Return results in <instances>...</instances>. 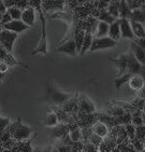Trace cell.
<instances>
[{"label":"cell","mask_w":145,"mask_h":152,"mask_svg":"<svg viewBox=\"0 0 145 152\" xmlns=\"http://www.w3.org/2000/svg\"><path fill=\"white\" fill-rule=\"evenodd\" d=\"M41 1L42 0H29V4L39 12L41 20V38L39 40L38 47L36 48L33 52L31 53L32 55L35 54H47V38H46V20L43 15V11L41 9Z\"/></svg>","instance_id":"obj_1"},{"label":"cell","mask_w":145,"mask_h":152,"mask_svg":"<svg viewBox=\"0 0 145 152\" xmlns=\"http://www.w3.org/2000/svg\"><path fill=\"white\" fill-rule=\"evenodd\" d=\"M71 97H72V94L60 91L54 83H52V79H49V84H47L46 95L44 97L45 102L55 106V107H61Z\"/></svg>","instance_id":"obj_2"},{"label":"cell","mask_w":145,"mask_h":152,"mask_svg":"<svg viewBox=\"0 0 145 152\" xmlns=\"http://www.w3.org/2000/svg\"><path fill=\"white\" fill-rule=\"evenodd\" d=\"M78 112L81 114H93L96 113V106L93 100L87 96L86 94L81 93L80 96L78 95Z\"/></svg>","instance_id":"obj_3"},{"label":"cell","mask_w":145,"mask_h":152,"mask_svg":"<svg viewBox=\"0 0 145 152\" xmlns=\"http://www.w3.org/2000/svg\"><path fill=\"white\" fill-rule=\"evenodd\" d=\"M11 134L12 137L16 140H25V139H28L31 136L32 129L29 126L23 124L20 119H18V121L14 125V129L11 131Z\"/></svg>","instance_id":"obj_4"},{"label":"cell","mask_w":145,"mask_h":152,"mask_svg":"<svg viewBox=\"0 0 145 152\" xmlns=\"http://www.w3.org/2000/svg\"><path fill=\"white\" fill-rule=\"evenodd\" d=\"M116 44H117V41L111 39L109 36L102 37V38H96L94 36L93 42H91L89 51L90 52H96V51L103 50V49H111V48L115 47Z\"/></svg>","instance_id":"obj_5"},{"label":"cell","mask_w":145,"mask_h":152,"mask_svg":"<svg viewBox=\"0 0 145 152\" xmlns=\"http://www.w3.org/2000/svg\"><path fill=\"white\" fill-rule=\"evenodd\" d=\"M17 34L2 28V30L0 31V45H2L8 52L12 53L13 45H14V42L17 39Z\"/></svg>","instance_id":"obj_6"},{"label":"cell","mask_w":145,"mask_h":152,"mask_svg":"<svg viewBox=\"0 0 145 152\" xmlns=\"http://www.w3.org/2000/svg\"><path fill=\"white\" fill-rule=\"evenodd\" d=\"M107 59L111 61V63H113L114 65H116V67L118 69V72L116 75V78H118V77L123 76V75H125L127 72V55H126V53H123L119 55L118 58H112V57H107Z\"/></svg>","instance_id":"obj_7"},{"label":"cell","mask_w":145,"mask_h":152,"mask_svg":"<svg viewBox=\"0 0 145 152\" xmlns=\"http://www.w3.org/2000/svg\"><path fill=\"white\" fill-rule=\"evenodd\" d=\"M2 28L3 29H7V30H10L12 32H15V34H20V32L25 31L29 28L28 25L24 23L23 20H12L11 22L9 23L4 24L2 25Z\"/></svg>","instance_id":"obj_8"},{"label":"cell","mask_w":145,"mask_h":152,"mask_svg":"<svg viewBox=\"0 0 145 152\" xmlns=\"http://www.w3.org/2000/svg\"><path fill=\"white\" fill-rule=\"evenodd\" d=\"M56 52L65 53V54H67V55H70V56H76L78 55V51H76L74 39L69 38L66 42H64V43L60 44L59 47H57Z\"/></svg>","instance_id":"obj_9"},{"label":"cell","mask_w":145,"mask_h":152,"mask_svg":"<svg viewBox=\"0 0 145 152\" xmlns=\"http://www.w3.org/2000/svg\"><path fill=\"white\" fill-rule=\"evenodd\" d=\"M119 26H120V38L134 40V35L132 32V29H131L129 18H119Z\"/></svg>","instance_id":"obj_10"},{"label":"cell","mask_w":145,"mask_h":152,"mask_svg":"<svg viewBox=\"0 0 145 152\" xmlns=\"http://www.w3.org/2000/svg\"><path fill=\"white\" fill-rule=\"evenodd\" d=\"M20 20H23L24 23L28 25L29 27H31L35 25L36 22V12L35 9L32 7H28L25 10L22 11V18H20Z\"/></svg>","instance_id":"obj_11"},{"label":"cell","mask_w":145,"mask_h":152,"mask_svg":"<svg viewBox=\"0 0 145 152\" xmlns=\"http://www.w3.org/2000/svg\"><path fill=\"white\" fill-rule=\"evenodd\" d=\"M61 108L64 109L65 111L68 114H74L78 112V95L74 98L71 97L70 99H68L65 102L64 105L61 106Z\"/></svg>","instance_id":"obj_12"},{"label":"cell","mask_w":145,"mask_h":152,"mask_svg":"<svg viewBox=\"0 0 145 152\" xmlns=\"http://www.w3.org/2000/svg\"><path fill=\"white\" fill-rule=\"evenodd\" d=\"M130 49H131V52H132V54H133V56L136 57V61L145 67V51L143 50L142 48H140L138 44L134 43L133 41L130 43Z\"/></svg>","instance_id":"obj_13"},{"label":"cell","mask_w":145,"mask_h":152,"mask_svg":"<svg viewBox=\"0 0 145 152\" xmlns=\"http://www.w3.org/2000/svg\"><path fill=\"white\" fill-rule=\"evenodd\" d=\"M91 131L94 134L98 135L100 137L104 138L109 134V127L105 125L104 123H102L101 121H96L91 126Z\"/></svg>","instance_id":"obj_14"},{"label":"cell","mask_w":145,"mask_h":152,"mask_svg":"<svg viewBox=\"0 0 145 152\" xmlns=\"http://www.w3.org/2000/svg\"><path fill=\"white\" fill-rule=\"evenodd\" d=\"M107 36L111 39L115 41H118L120 39V26H119V18H116L113 23L109 26V34Z\"/></svg>","instance_id":"obj_15"},{"label":"cell","mask_w":145,"mask_h":152,"mask_svg":"<svg viewBox=\"0 0 145 152\" xmlns=\"http://www.w3.org/2000/svg\"><path fill=\"white\" fill-rule=\"evenodd\" d=\"M64 0H42L41 1V9L47 11L51 9H62Z\"/></svg>","instance_id":"obj_16"},{"label":"cell","mask_w":145,"mask_h":152,"mask_svg":"<svg viewBox=\"0 0 145 152\" xmlns=\"http://www.w3.org/2000/svg\"><path fill=\"white\" fill-rule=\"evenodd\" d=\"M128 85L133 91H141L145 85V80L143 79V77L136 75V76L131 77L130 80L128 81Z\"/></svg>","instance_id":"obj_17"},{"label":"cell","mask_w":145,"mask_h":152,"mask_svg":"<svg viewBox=\"0 0 145 152\" xmlns=\"http://www.w3.org/2000/svg\"><path fill=\"white\" fill-rule=\"evenodd\" d=\"M130 20V26L134 35V38H145V29L144 27H143L142 23L133 20Z\"/></svg>","instance_id":"obj_18"},{"label":"cell","mask_w":145,"mask_h":152,"mask_svg":"<svg viewBox=\"0 0 145 152\" xmlns=\"http://www.w3.org/2000/svg\"><path fill=\"white\" fill-rule=\"evenodd\" d=\"M109 24L105 23V22H102V20H98V24H97V31L95 32V37L96 38H102V37H107V34H109Z\"/></svg>","instance_id":"obj_19"},{"label":"cell","mask_w":145,"mask_h":152,"mask_svg":"<svg viewBox=\"0 0 145 152\" xmlns=\"http://www.w3.org/2000/svg\"><path fill=\"white\" fill-rule=\"evenodd\" d=\"M59 123L57 119V115L54 111H49L45 114V117H44V120H43V125L44 126H47V127H54L56 126Z\"/></svg>","instance_id":"obj_20"},{"label":"cell","mask_w":145,"mask_h":152,"mask_svg":"<svg viewBox=\"0 0 145 152\" xmlns=\"http://www.w3.org/2000/svg\"><path fill=\"white\" fill-rule=\"evenodd\" d=\"M55 129H53V137L55 138H62L66 134L69 133V127H68L67 124H64V123H61L59 125H56L54 126Z\"/></svg>","instance_id":"obj_21"},{"label":"cell","mask_w":145,"mask_h":152,"mask_svg":"<svg viewBox=\"0 0 145 152\" xmlns=\"http://www.w3.org/2000/svg\"><path fill=\"white\" fill-rule=\"evenodd\" d=\"M52 110L56 113L58 121H60V122L64 123V124H67V123L70 122V115L65 111L61 107H55V106H53Z\"/></svg>","instance_id":"obj_22"},{"label":"cell","mask_w":145,"mask_h":152,"mask_svg":"<svg viewBox=\"0 0 145 152\" xmlns=\"http://www.w3.org/2000/svg\"><path fill=\"white\" fill-rule=\"evenodd\" d=\"M93 38L94 35L91 32L85 31V36H84V40H83V44H82V49L80 54L81 55H84L87 51H89L90 45H91V42H93Z\"/></svg>","instance_id":"obj_23"},{"label":"cell","mask_w":145,"mask_h":152,"mask_svg":"<svg viewBox=\"0 0 145 152\" xmlns=\"http://www.w3.org/2000/svg\"><path fill=\"white\" fill-rule=\"evenodd\" d=\"M84 36H85V30H83L82 28L75 30V35H74V42H75V47L76 51L80 54L82 49V44H83V40H84Z\"/></svg>","instance_id":"obj_24"},{"label":"cell","mask_w":145,"mask_h":152,"mask_svg":"<svg viewBox=\"0 0 145 152\" xmlns=\"http://www.w3.org/2000/svg\"><path fill=\"white\" fill-rule=\"evenodd\" d=\"M131 77H132L131 73L126 72L125 75H123V76L118 77V78H115V79H114V84H115L116 90H119L125 83H128V81L130 80Z\"/></svg>","instance_id":"obj_25"},{"label":"cell","mask_w":145,"mask_h":152,"mask_svg":"<svg viewBox=\"0 0 145 152\" xmlns=\"http://www.w3.org/2000/svg\"><path fill=\"white\" fill-rule=\"evenodd\" d=\"M98 18L99 20L105 22V23H107L109 25H110V24H112L114 20H116V18H114L113 15L111 14L107 10H100V13H99L98 18Z\"/></svg>","instance_id":"obj_26"},{"label":"cell","mask_w":145,"mask_h":152,"mask_svg":"<svg viewBox=\"0 0 145 152\" xmlns=\"http://www.w3.org/2000/svg\"><path fill=\"white\" fill-rule=\"evenodd\" d=\"M107 114L109 115H111V117H114V118H117L119 117V115H122V114H124L126 112V110L124 108H123L122 106H119V105H114L112 106L111 108H109L107 110Z\"/></svg>","instance_id":"obj_27"},{"label":"cell","mask_w":145,"mask_h":152,"mask_svg":"<svg viewBox=\"0 0 145 152\" xmlns=\"http://www.w3.org/2000/svg\"><path fill=\"white\" fill-rule=\"evenodd\" d=\"M99 121H101L102 123H104L107 127H115L117 126V122H116L115 118L111 117V115H103V114H99Z\"/></svg>","instance_id":"obj_28"},{"label":"cell","mask_w":145,"mask_h":152,"mask_svg":"<svg viewBox=\"0 0 145 152\" xmlns=\"http://www.w3.org/2000/svg\"><path fill=\"white\" fill-rule=\"evenodd\" d=\"M130 20H136V22H140V23H143V22L145 20V10L136 9V10H133V11H131Z\"/></svg>","instance_id":"obj_29"},{"label":"cell","mask_w":145,"mask_h":152,"mask_svg":"<svg viewBox=\"0 0 145 152\" xmlns=\"http://www.w3.org/2000/svg\"><path fill=\"white\" fill-rule=\"evenodd\" d=\"M115 120L118 125H126V124H129V123H131V113L129 111H126L124 114L115 118Z\"/></svg>","instance_id":"obj_30"},{"label":"cell","mask_w":145,"mask_h":152,"mask_svg":"<svg viewBox=\"0 0 145 152\" xmlns=\"http://www.w3.org/2000/svg\"><path fill=\"white\" fill-rule=\"evenodd\" d=\"M131 124H133L134 126L142 125V111L141 110H136L133 114L131 113Z\"/></svg>","instance_id":"obj_31"},{"label":"cell","mask_w":145,"mask_h":152,"mask_svg":"<svg viewBox=\"0 0 145 152\" xmlns=\"http://www.w3.org/2000/svg\"><path fill=\"white\" fill-rule=\"evenodd\" d=\"M7 12L10 14L12 20H20L22 18V10L18 9L17 7H11L9 9H7Z\"/></svg>","instance_id":"obj_32"},{"label":"cell","mask_w":145,"mask_h":152,"mask_svg":"<svg viewBox=\"0 0 145 152\" xmlns=\"http://www.w3.org/2000/svg\"><path fill=\"white\" fill-rule=\"evenodd\" d=\"M107 8H109L107 11L110 12L114 18H118L119 16V2H112V1H111V2L109 3V6H107Z\"/></svg>","instance_id":"obj_33"},{"label":"cell","mask_w":145,"mask_h":152,"mask_svg":"<svg viewBox=\"0 0 145 152\" xmlns=\"http://www.w3.org/2000/svg\"><path fill=\"white\" fill-rule=\"evenodd\" d=\"M124 127H125L127 137L129 138L130 140L134 139V138H136V126H134L133 124L129 123V124H126V125H124Z\"/></svg>","instance_id":"obj_34"},{"label":"cell","mask_w":145,"mask_h":152,"mask_svg":"<svg viewBox=\"0 0 145 152\" xmlns=\"http://www.w3.org/2000/svg\"><path fill=\"white\" fill-rule=\"evenodd\" d=\"M88 142L93 143V145H95V146L99 147L102 142H103V138L100 137V136H98V135H96V134H94V133H91V135L88 137Z\"/></svg>","instance_id":"obj_35"},{"label":"cell","mask_w":145,"mask_h":152,"mask_svg":"<svg viewBox=\"0 0 145 152\" xmlns=\"http://www.w3.org/2000/svg\"><path fill=\"white\" fill-rule=\"evenodd\" d=\"M145 137V126L143 125H138L136 126V138L139 140H143Z\"/></svg>","instance_id":"obj_36"},{"label":"cell","mask_w":145,"mask_h":152,"mask_svg":"<svg viewBox=\"0 0 145 152\" xmlns=\"http://www.w3.org/2000/svg\"><path fill=\"white\" fill-rule=\"evenodd\" d=\"M132 145H133V148L136 151H141V152H144L145 151V145L142 140H139V139H132Z\"/></svg>","instance_id":"obj_37"},{"label":"cell","mask_w":145,"mask_h":152,"mask_svg":"<svg viewBox=\"0 0 145 152\" xmlns=\"http://www.w3.org/2000/svg\"><path fill=\"white\" fill-rule=\"evenodd\" d=\"M11 124V121H10L9 118L6 117H1L0 115V133H2L6 131V129Z\"/></svg>","instance_id":"obj_38"},{"label":"cell","mask_w":145,"mask_h":152,"mask_svg":"<svg viewBox=\"0 0 145 152\" xmlns=\"http://www.w3.org/2000/svg\"><path fill=\"white\" fill-rule=\"evenodd\" d=\"M83 150H84L85 152H98V147L87 141V142L85 143L84 149H83Z\"/></svg>","instance_id":"obj_39"},{"label":"cell","mask_w":145,"mask_h":152,"mask_svg":"<svg viewBox=\"0 0 145 152\" xmlns=\"http://www.w3.org/2000/svg\"><path fill=\"white\" fill-rule=\"evenodd\" d=\"M110 2H111V0H98V7H97V9L105 10V8H107V6H109Z\"/></svg>","instance_id":"obj_40"},{"label":"cell","mask_w":145,"mask_h":152,"mask_svg":"<svg viewBox=\"0 0 145 152\" xmlns=\"http://www.w3.org/2000/svg\"><path fill=\"white\" fill-rule=\"evenodd\" d=\"M11 20H12V18H11V16H10V14L8 12H6V13H3V14L1 15V22H0V24H1V25H4V24L9 23Z\"/></svg>","instance_id":"obj_41"},{"label":"cell","mask_w":145,"mask_h":152,"mask_svg":"<svg viewBox=\"0 0 145 152\" xmlns=\"http://www.w3.org/2000/svg\"><path fill=\"white\" fill-rule=\"evenodd\" d=\"M57 150L59 152H70V146H67V145H65V143H59L56 146Z\"/></svg>","instance_id":"obj_42"},{"label":"cell","mask_w":145,"mask_h":152,"mask_svg":"<svg viewBox=\"0 0 145 152\" xmlns=\"http://www.w3.org/2000/svg\"><path fill=\"white\" fill-rule=\"evenodd\" d=\"M9 65L7 64L6 61H0V73L1 75H3V73H6L7 71L9 70Z\"/></svg>","instance_id":"obj_43"},{"label":"cell","mask_w":145,"mask_h":152,"mask_svg":"<svg viewBox=\"0 0 145 152\" xmlns=\"http://www.w3.org/2000/svg\"><path fill=\"white\" fill-rule=\"evenodd\" d=\"M132 41L145 51V38H134V40H132Z\"/></svg>","instance_id":"obj_44"},{"label":"cell","mask_w":145,"mask_h":152,"mask_svg":"<svg viewBox=\"0 0 145 152\" xmlns=\"http://www.w3.org/2000/svg\"><path fill=\"white\" fill-rule=\"evenodd\" d=\"M9 53L10 52H8V51H7L2 45H0V61H4Z\"/></svg>","instance_id":"obj_45"},{"label":"cell","mask_w":145,"mask_h":152,"mask_svg":"<svg viewBox=\"0 0 145 152\" xmlns=\"http://www.w3.org/2000/svg\"><path fill=\"white\" fill-rule=\"evenodd\" d=\"M20 152H32V147L30 143H24L20 148Z\"/></svg>","instance_id":"obj_46"},{"label":"cell","mask_w":145,"mask_h":152,"mask_svg":"<svg viewBox=\"0 0 145 152\" xmlns=\"http://www.w3.org/2000/svg\"><path fill=\"white\" fill-rule=\"evenodd\" d=\"M7 12V8L4 6V3H3L2 0H0V14H3V13H6Z\"/></svg>","instance_id":"obj_47"},{"label":"cell","mask_w":145,"mask_h":152,"mask_svg":"<svg viewBox=\"0 0 145 152\" xmlns=\"http://www.w3.org/2000/svg\"><path fill=\"white\" fill-rule=\"evenodd\" d=\"M142 121H143V125L145 126V113L142 112Z\"/></svg>","instance_id":"obj_48"},{"label":"cell","mask_w":145,"mask_h":152,"mask_svg":"<svg viewBox=\"0 0 145 152\" xmlns=\"http://www.w3.org/2000/svg\"><path fill=\"white\" fill-rule=\"evenodd\" d=\"M49 152H59L57 150V148H56V147H54V148H52V149H51V151Z\"/></svg>","instance_id":"obj_49"},{"label":"cell","mask_w":145,"mask_h":152,"mask_svg":"<svg viewBox=\"0 0 145 152\" xmlns=\"http://www.w3.org/2000/svg\"><path fill=\"white\" fill-rule=\"evenodd\" d=\"M112 152H120V149H119V148H114V149L112 150Z\"/></svg>","instance_id":"obj_50"},{"label":"cell","mask_w":145,"mask_h":152,"mask_svg":"<svg viewBox=\"0 0 145 152\" xmlns=\"http://www.w3.org/2000/svg\"><path fill=\"white\" fill-rule=\"evenodd\" d=\"M142 112L145 113V100H144V102H143V106H142Z\"/></svg>","instance_id":"obj_51"},{"label":"cell","mask_w":145,"mask_h":152,"mask_svg":"<svg viewBox=\"0 0 145 152\" xmlns=\"http://www.w3.org/2000/svg\"><path fill=\"white\" fill-rule=\"evenodd\" d=\"M112 2H120V0H111Z\"/></svg>","instance_id":"obj_52"},{"label":"cell","mask_w":145,"mask_h":152,"mask_svg":"<svg viewBox=\"0 0 145 152\" xmlns=\"http://www.w3.org/2000/svg\"><path fill=\"white\" fill-rule=\"evenodd\" d=\"M142 141H143V142H144V145H145V137H144V139H143Z\"/></svg>","instance_id":"obj_53"},{"label":"cell","mask_w":145,"mask_h":152,"mask_svg":"<svg viewBox=\"0 0 145 152\" xmlns=\"http://www.w3.org/2000/svg\"><path fill=\"white\" fill-rule=\"evenodd\" d=\"M1 30H2V28H1V26H0V31H1Z\"/></svg>","instance_id":"obj_54"},{"label":"cell","mask_w":145,"mask_h":152,"mask_svg":"<svg viewBox=\"0 0 145 152\" xmlns=\"http://www.w3.org/2000/svg\"><path fill=\"white\" fill-rule=\"evenodd\" d=\"M0 85H1V80H0Z\"/></svg>","instance_id":"obj_55"},{"label":"cell","mask_w":145,"mask_h":152,"mask_svg":"<svg viewBox=\"0 0 145 152\" xmlns=\"http://www.w3.org/2000/svg\"><path fill=\"white\" fill-rule=\"evenodd\" d=\"M136 152H141V151H136ZM145 152V151H144Z\"/></svg>","instance_id":"obj_56"}]
</instances>
